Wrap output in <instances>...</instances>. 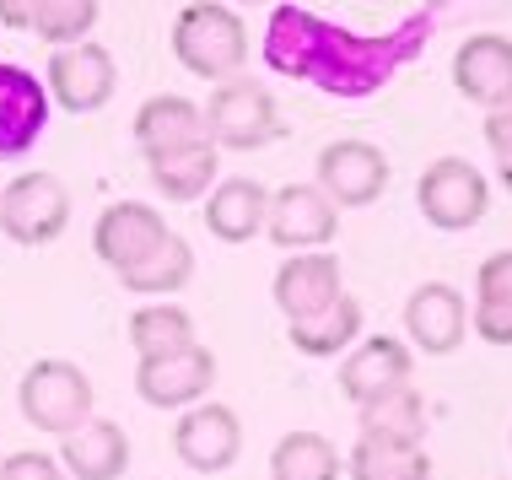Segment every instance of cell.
I'll return each instance as SVG.
<instances>
[{"instance_id":"obj_1","label":"cell","mask_w":512,"mask_h":480,"mask_svg":"<svg viewBox=\"0 0 512 480\" xmlns=\"http://www.w3.org/2000/svg\"><path fill=\"white\" fill-rule=\"evenodd\" d=\"M426 27L410 22L405 33L394 38H351L340 27L308 17V11L286 6L275 11V27H270V65H281L286 76H308V81H324L329 92H345V98H362V92L383 87L394 76V65H405L415 44H421Z\"/></svg>"},{"instance_id":"obj_2","label":"cell","mask_w":512,"mask_h":480,"mask_svg":"<svg viewBox=\"0 0 512 480\" xmlns=\"http://www.w3.org/2000/svg\"><path fill=\"white\" fill-rule=\"evenodd\" d=\"M173 54L189 76L200 81H232L248 65V27L232 6L216 0H195L173 17Z\"/></svg>"},{"instance_id":"obj_3","label":"cell","mask_w":512,"mask_h":480,"mask_svg":"<svg viewBox=\"0 0 512 480\" xmlns=\"http://www.w3.org/2000/svg\"><path fill=\"white\" fill-rule=\"evenodd\" d=\"M17 405L27 427L49 437H71L76 427L92 421V378L76 362H65V356H44V362H33L22 373Z\"/></svg>"},{"instance_id":"obj_4","label":"cell","mask_w":512,"mask_h":480,"mask_svg":"<svg viewBox=\"0 0 512 480\" xmlns=\"http://www.w3.org/2000/svg\"><path fill=\"white\" fill-rule=\"evenodd\" d=\"M415 205L437 232H469L475 222H486L491 211V184L480 168H469L464 157H437L415 184Z\"/></svg>"},{"instance_id":"obj_5","label":"cell","mask_w":512,"mask_h":480,"mask_svg":"<svg viewBox=\"0 0 512 480\" xmlns=\"http://www.w3.org/2000/svg\"><path fill=\"white\" fill-rule=\"evenodd\" d=\"M205 135L216 146H232V152H254V146H270L281 135V114H275V98L259 87L254 76H232L221 81L205 103Z\"/></svg>"},{"instance_id":"obj_6","label":"cell","mask_w":512,"mask_h":480,"mask_svg":"<svg viewBox=\"0 0 512 480\" xmlns=\"http://www.w3.org/2000/svg\"><path fill=\"white\" fill-rule=\"evenodd\" d=\"M71 222V195L54 173H22L0 189V232L22 249H44Z\"/></svg>"},{"instance_id":"obj_7","label":"cell","mask_w":512,"mask_h":480,"mask_svg":"<svg viewBox=\"0 0 512 480\" xmlns=\"http://www.w3.org/2000/svg\"><path fill=\"white\" fill-rule=\"evenodd\" d=\"M335 227H340V205L324 195L318 184H286L270 195V243H281L286 254H302V249H324L335 243Z\"/></svg>"},{"instance_id":"obj_8","label":"cell","mask_w":512,"mask_h":480,"mask_svg":"<svg viewBox=\"0 0 512 480\" xmlns=\"http://www.w3.org/2000/svg\"><path fill=\"white\" fill-rule=\"evenodd\" d=\"M216 383V356L211 346H189V351H173V356H157V362H141L135 367V389H141L146 405L157 410H189L211 394Z\"/></svg>"},{"instance_id":"obj_9","label":"cell","mask_w":512,"mask_h":480,"mask_svg":"<svg viewBox=\"0 0 512 480\" xmlns=\"http://www.w3.org/2000/svg\"><path fill=\"white\" fill-rule=\"evenodd\" d=\"M173 448H178V459L189 464L195 475H216V470H227L232 459L243 454V421H238V410H227V405H189L184 416H178V427H173Z\"/></svg>"},{"instance_id":"obj_10","label":"cell","mask_w":512,"mask_h":480,"mask_svg":"<svg viewBox=\"0 0 512 480\" xmlns=\"http://www.w3.org/2000/svg\"><path fill=\"white\" fill-rule=\"evenodd\" d=\"M318 189L335 205H345V211L372 205L389 189V157L372 141H335L318 152Z\"/></svg>"},{"instance_id":"obj_11","label":"cell","mask_w":512,"mask_h":480,"mask_svg":"<svg viewBox=\"0 0 512 480\" xmlns=\"http://www.w3.org/2000/svg\"><path fill=\"white\" fill-rule=\"evenodd\" d=\"M340 297H345V286H340V259L329 254V249L286 254V265L275 270V303H281L286 324L318 319V313L335 308Z\"/></svg>"},{"instance_id":"obj_12","label":"cell","mask_w":512,"mask_h":480,"mask_svg":"<svg viewBox=\"0 0 512 480\" xmlns=\"http://www.w3.org/2000/svg\"><path fill=\"white\" fill-rule=\"evenodd\" d=\"M49 98L65 114H98L114 98V54L103 44H71L54 49L49 60Z\"/></svg>"},{"instance_id":"obj_13","label":"cell","mask_w":512,"mask_h":480,"mask_svg":"<svg viewBox=\"0 0 512 480\" xmlns=\"http://www.w3.org/2000/svg\"><path fill=\"white\" fill-rule=\"evenodd\" d=\"M405 329H410L415 351H426V356L459 351L464 335H469V303H464V292H459V286H448V281L415 286L410 303H405Z\"/></svg>"},{"instance_id":"obj_14","label":"cell","mask_w":512,"mask_h":480,"mask_svg":"<svg viewBox=\"0 0 512 480\" xmlns=\"http://www.w3.org/2000/svg\"><path fill=\"white\" fill-rule=\"evenodd\" d=\"M162 238H168V222L141 200L108 205V211L98 216V227H92V249H98V259L114 265V270H135L141 259L157 254Z\"/></svg>"},{"instance_id":"obj_15","label":"cell","mask_w":512,"mask_h":480,"mask_svg":"<svg viewBox=\"0 0 512 480\" xmlns=\"http://www.w3.org/2000/svg\"><path fill=\"white\" fill-rule=\"evenodd\" d=\"M49 125V87L22 65H0V157H27Z\"/></svg>"},{"instance_id":"obj_16","label":"cell","mask_w":512,"mask_h":480,"mask_svg":"<svg viewBox=\"0 0 512 480\" xmlns=\"http://www.w3.org/2000/svg\"><path fill=\"white\" fill-rule=\"evenodd\" d=\"M453 87L480 108L512 103V38L502 33H475L453 54Z\"/></svg>"},{"instance_id":"obj_17","label":"cell","mask_w":512,"mask_h":480,"mask_svg":"<svg viewBox=\"0 0 512 480\" xmlns=\"http://www.w3.org/2000/svg\"><path fill=\"white\" fill-rule=\"evenodd\" d=\"M410 383V346L394 335H372L340 362V389L351 405H372L389 389Z\"/></svg>"},{"instance_id":"obj_18","label":"cell","mask_w":512,"mask_h":480,"mask_svg":"<svg viewBox=\"0 0 512 480\" xmlns=\"http://www.w3.org/2000/svg\"><path fill=\"white\" fill-rule=\"evenodd\" d=\"M265 222H270V189L259 178H227L205 200V227L221 243H248L254 232H265Z\"/></svg>"},{"instance_id":"obj_19","label":"cell","mask_w":512,"mask_h":480,"mask_svg":"<svg viewBox=\"0 0 512 480\" xmlns=\"http://www.w3.org/2000/svg\"><path fill=\"white\" fill-rule=\"evenodd\" d=\"M211 141L205 135V108L189 103V98H146L141 114H135V146H141L146 157L157 152H178V146H200Z\"/></svg>"},{"instance_id":"obj_20","label":"cell","mask_w":512,"mask_h":480,"mask_svg":"<svg viewBox=\"0 0 512 480\" xmlns=\"http://www.w3.org/2000/svg\"><path fill=\"white\" fill-rule=\"evenodd\" d=\"M60 459L76 480H119L130 470V437L119 421H87L71 437H60Z\"/></svg>"},{"instance_id":"obj_21","label":"cell","mask_w":512,"mask_h":480,"mask_svg":"<svg viewBox=\"0 0 512 480\" xmlns=\"http://www.w3.org/2000/svg\"><path fill=\"white\" fill-rule=\"evenodd\" d=\"M345 475L351 480H432V459L421 443H394V437H356L345 454Z\"/></svg>"},{"instance_id":"obj_22","label":"cell","mask_w":512,"mask_h":480,"mask_svg":"<svg viewBox=\"0 0 512 480\" xmlns=\"http://www.w3.org/2000/svg\"><path fill=\"white\" fill-rule=\"evenodd\" d=\"M216 162H221L216 141H200V146H178V152L146 157V168H151V184L168 200H200L216 184Z\"/></svg>"},{"instance_id":"obj_23","label":"cell","mask_w":512,"mask_h":480,"mask_svg":"<svg viewBox=\"0 0 512 480\" xmlns=\"http://www.w3.org/2000/svg\"><path fill=\"white\" fill-rule=\"evenodd\" d=\"M340 448L324 432H286L270 454L275 480H340Z\"/></svg>"},{"instance_id":"obj_24","label":"cell","mask_w":512,"mask_h":480,"mask_svg":"<svg viewBox=\"0 0 512 480\" xmlns=\"http://www.w3.org/2000/svg\"><path fill=\"white\" fill-rule=\"evenodd\" d=\"M286 335H292V346H297L302 356H340L345 346H356V340H362V303L345 292L335 308H324L318 319L292 324Z\"/></svg>"},{"instance_id":"obj_25","label":"cell","mask_w":512,"mask_h":480,"mask_svg":"<svg viewBox=\"0 0 512 480\" xmlns=\"http://www.w3.org/2000/svg\"><path fill=\"white\" fill-rule=\"evenodd\" d=\"M356 410H362V432H367V437H394V443H426V400L410 389V383H399V389L383 394V400L356 405Z\"/></svg>"},{"instance_id":"obj_26","label":"cell","mask_w":512,"mask_h":480,"mask_svg":"<svg viewBox=\"0 0 512 480\" xmlns=\"http://www.w3.org/2000/svg\"><path fill=\"white\" fill-rule=\"evenodd\" d=\"M189 276H195V249H189L178 232H168V238L157 243V254L141 259L135 270H119L124 292H141V297L178 292V286H189Z\"/></svg>"},{"instance_id":"obj_27","label":"cell","mask_w":512,"mask_h":480,"mask_svg":"<svg viewBox=\"0 0 512 480\" xmlns=\"http://www.w3.org/2000/svg\"><path fill=\"white\" fill-rule=\"evenodd\" d=\"M130 346L141 362H157V356H173V351H189L195 346V319L173 303H157V308H141L130 319Z\"/></svg>"},{"instance_id":"obj_28","label":"cell","mask_w":512,"mask_h":480,"mask_svg":"<svg viewBox=\"0 0 512 480\" xmlns=\"http://www.w3.org/2000/svg\"><path fill=\"white\" fill-rule=\"evenodd\" d=\"M98 22V0H44L38 6V38L54 49H71V44H87V27Z\"/></svg>"},{"instance_id":"obj_29","label":"cell","mask_w":512,"mask_h":480,"mask_svg":"<svg viewBox=\"0 0 512 480\" xmlns=\"http://www.w3.org/2000/svg\"><path fill=\"white\" fill-rule=\"evenodd\" d=\"M469 329H475V335L486 340V346H512V303H496V297H475Z\"/></svg>"},{"instance_id":"obj_30","label":"cell","mask_w":512,"mask_h":480,"mask_svg":"<svg viewBox=\"0 0 512 480\" xmlns=\"http://www.w3.org/2000/svg\"><path fill=\"white\" fill-rule=\"evenodd\" d=\"M486 141L496 152V168H502V184L512 189V103H502V108L486 114Z\"/></svg>"},{"instance_id":"obj_31","label":"cell","mask_w":512,"mask_h":480,"mask_svg":"<svg viewBox=\"0 0 512 480\" xmlns=\"http://www.w3.org/2000/svg\"><path fill=\"white\" fill-rule=\"evenodd\" d=\"M475 297H496V303H512V249L491 254L475 276Z\"/></svg>"},{"instance_id":"obj_32","label":"cell","mask_w":512,"mask_h":480,"mask_svg":"<svg viewBox=\"0 0 512 480\" xmlns=\"http://www.w3.org/2000/svg\"><path fill=\"white\" fill-rule=\"evenodd\" d=\"M0 480H65V475H60V464H54L49 454L22 448V454H6V464H0Z\"/></svg>"},{"instance_id":"obj_33","label":"cell","mask_w":512,"mask_h":480,"mask_svg":"<svg viewBox=\"0 0 512 480\" xmlns=\"http://www.w3.org/2000/svg\"><path fill=\"white\" fill-rule=\"evenodd\" d=\"M44 0H0V27H33Z\"/></svg>"},{"instance_id":"obj_34","label":"cell","mask_w":512,"mask_h":480,"mask_svg":"<svg viewBox=\"0 0 512 480\" xmlns=\"http://www.w3.org/2000/svg\"><path fill=\"white\" fill-rule=\"evenodd\" d=\"M232 6H265V0H232Z\"/></svg>"},{"instance_id":"obj_35","label":"cell","mask_w":512,"mask_h":480,"mask_svg":"<svg viewBox=\"0 0 512 480\" xmlns=\"http://www.w3.org/2000/svg\"><path fill=\"white\" fill-rule=\"evenodd\" d=\"M0 464H6V459H0Z\"/></svg>"}]
</instances>
